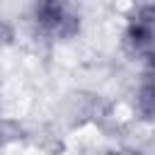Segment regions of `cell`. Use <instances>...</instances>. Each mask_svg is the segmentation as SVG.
Masks as SVG:
<instances>
[{"instance_id": "6da1fadb", "label": "cell", "mask_w": 155, "mask_h": 155, "mask_svg": "<svg viewBox=\"0 0 155 155\" xmlns=\"http://www.w3.org/2000/svg\"><path fill=\"white\" fill-rule=\"evenodd\" d=\"M36 22L51 34H68L75 24L73 10L68 0H39L36 2Z\"/></svg>"}, {"instance_id": "7a4b0ae2", "label": "cell", "mask_w": 155, "mask_h": 155, "mask_svg": "<svg viewBox=\"0 0 155 155\" xmlns=\"http://www.w3.org/2000/svg\"><path fill=\"white\" fill-rule=\"evenodd\" d=\"M150 39H153V22H150V10H145L143 17H136L133 22V41L136 46H150Z\"/></svg>"}]
</instances>
